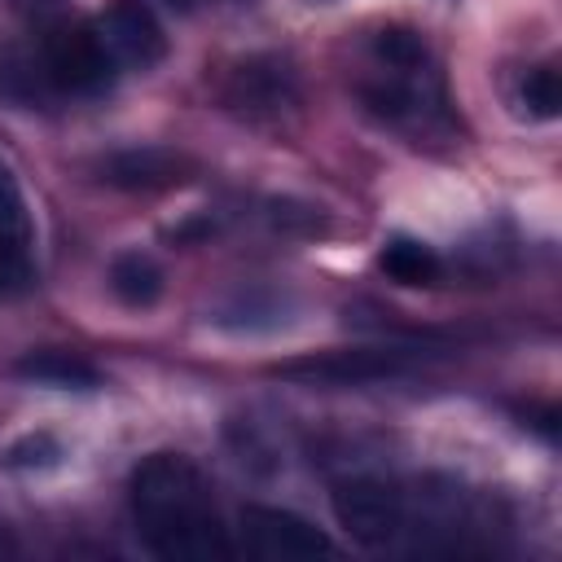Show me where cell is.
Masks as SVG:
<instances>
[{"mask_svg":"<svg viewBox=\"0 0 562 562\" xmlns=\"http://www.w3.org/2000/svg\"><path fill=\"white\" fill-rule=\"evenodd\" d=\"M13 553H18V549H13V540H9V531L0 527V558H13Z\"/></svg>","mask_w":562,"mask_h":562,"instance_id":"cell-16","label":"cell"},{"mask_svg":"<svg viewBox=\"0 0 562 562\" xmlns=\"http://www.w3.org/2000/svg\"><path fill=\"white\" fill-rule=\"evenodd\" d=\"M413 369V351L404 347H356V351H325L307 360H285L277 373L303 386H369L391 382Z\"/></svg>","mask_w":562,"mask_h":562,"instance_id":"cell-4","label":"cell"},{"mask_svg":"<svg viewBox=\"0 0 562 562\" xmlns=\"http://www.w3.org/2000/svg\"><path fill=\"white\" fill-rule=\"evenodd\" d=\"M105 180L119 184V189H162V184H176L184 180V158L180 154H167V149H123L114 158H105Z\"/></svg>","mask_w":562,"mask_h":562,"instance_id":"cell-10","label":"cell"},{"mask_svg":"<svg viewBox=\"0 0 562 562\" xmlns=\"http://www.w3.org/2000/svg\"><path fill=\"white\" fill-rule=\"evenodd\" d=\"M321 4H329V0H321Z\"/></svg>","mask_w":562,"mask_h":562,"instance_id":"cell-17","label":"cell"},{"mask_svg":"<svg viewBox=\"0 0 562 562\" xmlns=\"http://www.w3.org/2000/svg\"><path fill=\"white\" fill-rule=\"evenodd\" d=\"M514 105L518 114L527 119H553L558 105H562V88H558V70L544 61V66H527L514 83Z\"/></svg>","mask_w":562,"mask_h":562,"instance_id":"cell-13","label":"cell"},{"mask_svg":"<svg viewBox=\"0 0 562 562\" xmlns=\"http://www.w3.org/2000/svg\"><path fill=\"white\" fill-rule=\"evenodd\" d=\"M92 35L114 70H154L167 57V31L145 0H114L92 18Z\"/></svg>","mask_w":562,"mask_h":562,"instance_id":"cell-3","label":"cell"},{"mask_svg":"<svg viewBox=\"0 0 562 562\" xmlns=\"http://www.w3.org/2000/svg\"><path fill=\"white\" fill-rule=\"evenodd\" d=\"M378 268L395 285H435L443 277V259L426 241H417V237H391L378 250Z\"/></svg>","mask_w":562,"mask_h":562,"instance_id":"cell-11","label":"cell"},{"mask_svg":"<svg viewBox=\"0 0 562 562\" xmlns=\"http://www.w3.org/2000/svg\"><path fill=\"white\" fill-rule=\"evenodd\" d=\"M228 105L241 114H277L294 105V70L281 57H250L228 79Z\"/></svg>","mask_w":562,"mask_h":562,"instance_id":"cell-7","label":"cell"},{"mask_svg":"<svg viewBox=\"0 0 562 562\" xmlns=\"http://www.w3.org/2000/svg\"><path fill=\"white\" fill-rule=\"evenodd\" d=\"M329 505H334L338 527L364 549H386L408 527V496L395 483L373 479V474L334 483Z\"/></svg>","mask_w":562,"mask_h":562,"instance_id":"cell-2","label":"cell"},{"mask_svg":"<svg viewBox=\"0 0 562 562\" xmlns=\"http://www.w3.org/2000/svg\"><path fill=\"white\" fill-rule=\"evenodd\" d=\"M241 549L263 562H316L329 558L334 544L307 518L277 509V505H246L241 509Z\"/></svg>","mask_w":562,"mask_h":562,"instance_id":"cell-5","label":"cell"},{"mask_svg":"<svg viewBox=\"0 0 562 562\" xmlns=\"http://www.w3.org/2000/svg\"><path fill=\"white\" fill-rule=\"evenodd\" d=\"M40 61H44L48 83L61 88V92H75V97L101 92L110 83V75H114V66L101 53L92 26H53L44 35Z\"/></svg>","mask_w":562,"mask_h":562,"instance_id":"cell-6","label":"cell"},{"mask_svg":"<svg viewBox=\"0 0 562 562\" xmlns=\"http://www.w3.org/2000/svg\"><path fill=\"white\" fill-rule=\"evenodd\" d=\"M132 518L140 540L167 562L233 558L211 483L180 452H154L132 470Z\"/></svg>","mask_w":562,"mask_h":562,"instance_id":"cell-1","label":"cell"},{"mask_svg":"<svg viewBox=\"0 0 562 562\" xmlns=\"http://www.w3.org/2000/svg\"><path fill=\"white\" fill-rule=\"evenodd\" d=\"M26 237H31L26 198L13 180V171L0 162V250H26Z\"/></svg>","mask_w":562,"mask_h":562,"instance_id":"cell-14","label":"cell"},{"mask_svg":"<svg viewBox=\"0 0 562 562\" xmlns=\"http://www.w3.org/2000/svg\"><path fill=\"white\" fill-rule=\"evenodd\" d=\"M290 316H294V299L277 290H241L211 312V321L233 334H272V329H285Z\"/></svg>","mask_w":562,"mask_h":562,"instance_id":"cell-8","label":"cell"},{"mask_svg":"<svg viewBox=\"0 0 562 562\" xmlns=\"http://www.w3.org/2000/svg\"><path fill=\"white\" fill-rule=\"evenodd\" d=\"M13 373L35 382V386H53V391H92V386H101V373H97L92 360H83L79 351H57V347L26 351L13 364Z\"/></svg>","mask_w":562,"mask_h":562,"instance_id":"cell-9","label":"cell"},{"mask_svg":"<svg viewBox=\"0 0 562 562\" xmlns=\"http://www.w3.org/2000/svg\"><path fill=\"white\" fill-rule=\"evenodd\" d=\"M57 457H61V443L53 435H26L4 452V465L9 470H48V465H57Z\"/></svg>","mask_w":562,"mask_h":562,"instance_id":"cell-15","label":"cell"},{"mask_svg":"<svg viewBox=\"0 0 562 562\" xmlns=\"http://www.w3.org/2000/svg\"><path fill=\"white\" fill-rule=\"evenodd\" d=\"M110 290L127 307H154L162 299V268L145 250H127L110 263Z\"/></svg>","mask_w":562,"mask_h":562,"instance_id":"cell-12","label":"cell"}]
</instances>
